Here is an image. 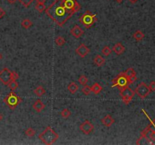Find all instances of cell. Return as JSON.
Here are the masks:
<instances>
[{"label": "cell", "mask_w": 155, "mask_h": 145, "mask_svg": "<svg viewBox=\"0 0 155 145\" xmlns=\"http://www.w3.org/2000/svg\"><path fill=\"white\" fill-rule=\"evenodd\" d=\"M55 42H56V44L58 46H64L66 42L63 36H57L56 38V40H55Z\"/></svg>", "instance_id": "603a6c76"}, {"label": "cell", "mask_w": 155, "mask_h": 145, "mask_svg": "<svg viewBox=\"0 0 155 145\" xmlns=\"http://www.w3.org/2000/svg\"><path fill=\"white\" fill-rule=\"evenodd\" d=\"M94 126L89 120H85L83 123L80 125L79 129L84 135H89L94 130Z\"/></svg>", "instance_id": "30bf717a"}, {"label": "cell", "mask_w": 155, "mask_h": 145, "mask_svg": "<svg viewBox=\"0 0 155 145\" xmlns=\"http://www.w3.org/2000/svg\"><path fill=\"white\" fill-rule=\"evenodd\" d=\"M18 1H19L23 6H24L25 8H28L33 3L34 0H18Z\"/></svg>", "instance_id": "f1b7e54d"}, {"label": "cell", "mask_w": 155, "mask_h": 145, "mask_svg": "<svg viewBox=\"0 0 155 145\" xmlns=\"http://www.w3.org/2000/svg\"><path fill=\"white\" fill-rule=\"evenodd\" d=\"M97 21V15L95 14H93L90 12V11H86L80 17L79 21L87 29H89Z\"/></svg>", "instance_id": "277c9868"}, {"label": "cell", "mask_w": 155, "mask_h": 145, "mask_svg": "<svg viewBox=\"0 0 155 145\" xmlns=\"http://www.w3.org/2000/svg\"><path fill=\"white\" fill-rule=\"evenodd\" d=\"M19 78V75L15 71H11L9 68L5 67L0 70V82L5 85H9L12 80H17Z\"/></svg>", "instance_id": "3957f363"}, {"label": "cell", "mask_w": 155, "mask_h": 145, "mask_svg": "<svg viewBox=\"0 0 155 145\" xmlns=\"http://www.w3.org/2000/svg\"><path fill=\"white\" fill-rule=\"evenodd\" d=\"M112 52V49H110V48H109V46H104L103 48V49H102V54H103V55H105V56H109V54H111Z\"/></svg>", "instance_id": "4dcf8cb0"}, {"label": "cell", "mask_w": 155, "mask_h": 145, "mask_svg": "<svg viewBox=\"0 0 155 145\" xmlns=\"http://www.w3.org/2000/svg\"><path fill=\"white\" fill-rule=\"evenodd\" d=\"M46 15L59 27H63L75 13L69 10L64 4V0H54L45 10Z\"/></svg>", "instance_id": "6da1fadb"}, {"label": "cell", "mask_w": 155, "mask_h": 145, "mask_svg": "<svg viewBox=\"0 0 155 145\" xmlns=\"http://www.w3.org/2000/svg\"><path fill=\"white\" fill-rule=\"evenodd\" d=\"M34 93L37 96H38V97H41V96L44 95V94L46 93V90H45V89H44L43 86L39 85V86H37V87L34 89Z\"/></svg>", "instance_id": "ffe728a7"}, {"label": "cell", "mask_w": 155, "mask_h": 145, "mask_svg": "<svg viewBox=\"0 0 155 145\" xmlns=\"http://www.w3.org/2000/svg\"><path fill=\"white\" fill-rule=\"evenodd\" d=\"M82 91L84 95H89L90 92H91V88H90V86H88V85H84V87L82 89Z\"/></svg>", "instance_id": "f546056e"}, {"label": "cell", "mask_w": 155, "mask_h": 145, "mask_svg": "<svg viewBox=\"0 0 155 145\" xmlns=\"http://www.w3.org/2000/svg\"><path fill=\"white\" fill-rule=\"evenodd\" d=\"M135 91V94H137L138 97H141V99H145L151 92L148 85L145 83H139Z\"/></svg>", "instance_id": "ba28073f"}, {"label": "cell", "mask_w": 155, "mask_h": 145, "mask_svg": "<svg viewBox=\"0 0 155 145\" xmlns=\"http://www.w3.org/2000/svg\"><path fill=\"white\" fill-rule=\"evenodd\" d=\"M24 134H25L26 136H27V137H33V136H34L36 134V131L34 130L33 128H28V129H27L25 130V132H24Z\"/></svg>", "instance_id": "484cf974"}, {"label": "cell", "mask_w": 155, "mask_h": 145, "mask_svg": "<svg viewBox=\"0 0 155 145\" xmlns=\"http://www.w3.org/2000/svg\"><path fill=\"white\" fill-rule=\"evenodd\" d=\"M2 54H1V53H0V60H1V59H2Z\"/></svg>", "instance_id": "f35d334b"}, {"label": "cell", "mask_w": 155, "mask_h": 145, "mask_svg": "<svg viewBox=\"0 0 155 145\" xmlns=\"http://www.w3.org/2000/svg\"><path fill=\"white\" fill-rule=\"evenodd\" d=\"M105 62H106V60L100 54H97L94 58V63L97 66H102L104 64Z\"/></svg>", "instance_id": "e0dca14e"}, {"label": "cell", "mask_w": 155, "mask_h": 145, "mask_svg": "<svg viewBox=\"0 0 155 145\" xmlns=\"http://www.w3.org/2000/svg\"><path fill=\"white\" fill-rule=\"evenodd\" d=\"M114 122H115V119L110 115H107L101 119V122L103 123V126H105L106 127H108V128L111 126L114 123Z\"/></svg>", "instance_id": "5bb4252c"}, {"label": "cell", "mask_w": 155, "mask_h": 145, "mask_svg": "<svg viewBox=\"0 0 155 145\" xmlns=\"http://www.w3.org/2000/svg\"><path fill=\"white\" fill-rule=\"evenodd\" d=\"M149 88L151 91H155V81H151V83L149 84Z\"/></svg>", "instance_id": "1f68e13d"}, {"label": "cell", "mask_w": 155, "mask_h": 145, "mask_svg": "<svg viewBox=\"0 0 155 145\" xmlns=\"http://www.w3.org/2000/svg\"><path fill=\"white\" fill-rule=\"evenodd\" d=\"M39 139L45 144L50 145L54 144L59 138V135L50 126H47L38 136Z\"/></svg>", "instance_id": "7a4b0ae2"}, {"label": "cell", "mask_w": 155, "mask_h": 145, "mask_svg": "<svg viewBox=\"0 0 155 145\" xmlns=\"http://www.w3.org/2000/svg\"><path fill=\"white\" fill-rule=\"evenodd\" d=\"M5 15V11L2 8H0V19L2 18V17H4Z\"/></svg>", "instance_id": "d6a6232c"}, {"label": "cell", "mask_w": 155, "mask_h": 145, "mask_svg": "<svg viewBox=\"0 0 155 145\" xmlns=\"http://www.w3.org/2000/svg\"><path fill=\"white\" fill-rule=\"evenodd\" d=\"M68 90H69V91L71 95H75L78 91V85L75 82H71L68 85Z\"/></svg>", "instance_id": "ac0fdd59"}, {"label": "cell", "mask_w": 155, "mask_h": 145, "mask_svg": "<svg viewBox=\"0 0 155 145\" xmlns=\"http://www.w3.org/2000/svg\"><path fill=\"white\" fill-rule=\"evenodd\" d=\"M2 119H3V115L2 113H0V121H2Z\"/></svg>", "instance_id": "8d00e7d4"}, {"label": "cell", "mask_w": 155, "mask_h": 145, "mask_svg": "<svg viewBox=\"0 0 155 145\" xmlns=\"http://www.w3.org/2000/svg\"><path fill=\"white\" fill-rule=\"evenodd\" d=\"M133 38H134L136 41H141V40H142L143 39L145 38V34L141 31V30H137V31L135 32L134 34H133Z\"/></svg>", "instance_id": "44dd1931"}, {"label": "cell", "mask_w": 155, "mask_h": 145, "mask_svg": "<svg viewBox=\"0 0 155 145\" xmlns=\"http://www.w3.org/2000/svg\"><path fill=\"white\" fill-rule=\"evenodd\" d=\"M116 1L118 3H121V2H122V0H116Z\"/></svg>", "instance_id": "74e56055"}, {"label": "cell", "mask_w": 155, "mask_h": 145, "mask_svg": "<svg viewBox=\"0 0 155 145\" xmlns=\"http://www.w3.org/2000/svg\"><path fill=\"white\" fill-rule=\"evenodd\" d=\"M8 87L12 90V91H15V89H17L18 87V83H17V80H12L10 83H9V85H8Z\"/></svg>", "instance_id": "cb8c5ba5"}, {"label": "cell", "mask_w": 155, "mask_h": 145, "mask_svg": "<svg viewBox=\"0 0 155 145\" xmlns=\"http://www.w3.org/2000/svg\"><path fill=\"white\" fill-rule=\"evenodd\" d=\"M112 83H113V85H111V87H116L118 88L119 90L128 87L130 85L129 83H128V78L125 74V72H120L117 77L112 80Z\"/></svg>", "instance_id": "8992f818"}, {"label": "cell", "mask_w": 155, "mask_h": 145, "mask_svg": "<svg viewBox=\"0 0 155 145\" xmlns=\"http://www.w3.org/2000/svg\"><path fill=\"white\" fill-rule=\"evenodd\" d=\"M44 108H45V104L40 100H37L33 104V109L35 110L36 112H41L42 110H44Z\"/></svg>", "instance_id": "2e32d148"}, {"label": "cell", "mask_w": 155, "mask_h": 145, "mask_svg": "<svg viewBox=\"0 0 155 145\" xmlns=\"http://www.w3.org/2000/svg\"><path fill=\"white\" fill-rule=\"evenodd\" d=\"M7 1H8L9 3H11V4H13V3H15L17 0H7Z\"/></svg>", "instance_id": "e575fe53"}, {"label": "cell", "mask_w": 155, "mask_h": 145, "mask_svg": "<svg viewBox=\"0 0 155 145\" xmlns=\"http://www.w3.org/2000/svg\"><path fill=\"white\" fill-rule=\"evenodd\" d=\"M125 74L128 78L129 84H132L137 80L136 72L135 71V70L132 67H129L128 69H127V70L125 72Z\"/></svg>", "instance_id": "7c38bea8"}, {"label": "cell", "mask_w": 155, "mask_h": 145, "mask_svg": "<svg viewBox=\"0 0 155 145\" xmlns=\"http://www.w3.org/2000/svg\"><path fill=\"white\" fill-rule=\"evenodd\" d=\"M3 101H4L5 104H6L11 110H15V108L19 105V104L22 101V99L17 95H15V92L11 91L8 95L4 97Z\"/></svg>", "instance_id": "5b68a950"}, {"label": "cell", "mask_w": 155, "mask_h": 145, "mask_svg": "<svg viewBox=\"0 0 155 145\" xmlns=\"http://www.w3.org/2000/svg\"><path fill=\"white\" fill-rule=\"evenodd\" d=\"M90 88H91V91H92L94 95H98V94H100L101 92V91H102V89H103L102 86L97 83H94Z\"/></svg>", "instance_id": "d6986e66"}, {"label": "cell", "mask_w": 155, "mask_h": 145, "mask_svg": "<svg viewBox=\"0 0 155 145\" xmlns=\"http://www.w3.org/2000/svg\"><path fill=\"white\" fill-rule=\"evenodd\" d=\"M70 33H71V35L73 36L75 38H76V39H78V38L81 37V36L84 34L83 30H82L79 26H78V25H75V27L71 30Z\"/></svg>", "instance_id": "4fadbf2b"}, {"label": "cell", "mask_w": 155, "mask_h": 145, "mask_svg": "<svg viewBox=\"0 0 155 145\" xmlns=\"http://www.w3.org/2000/svg\"><path fill=\"white\" fill-rule=\"evenodd\" d=\"M35 8L39 11V12L42 13L43 11H44L46 10V5H45V4H44V3H37V4H36Z\"/></svg>", "instance_id": "4316f807"}, {"label": "cell", "mask_w": 155, "mask_h": 145, "mask_svg": "<svg viewBox=\"0 0 155 145\" xmlns=\"http://www.w3.org/2000/svg\"><path fill=\"white\" fill-rule=\"evenodd\" d=\"M120 91V96H121L122 101L124 102V104L128 105L130 102L132 101V100L133 99L135 94V91H133L129 86L124 88V89H121Z\"/></svg>", "instance_id": "52a82bcc"}, {"label": "cell", "mask_w": 155, "mask_h": 145, "mask_svg": "<svg viewBox=\"0 0 155 145\" xmlns=\"http://www.w3.org/2000/svg\"><path fill=\"white\" fill-rule=\"evenodd\" d=\"M75 53L81 58H84L90 53V48L85 46L84 43H82L75 49Z\"/></svg>", "instance_id": "8fae6325"}, {"label": "cell", "mask_w": 155, "mask_h": 145, "mask_svg": "<svg viewBox=\"0 0 155 145\" xmlns=\"http://www.w3.org/2000/svg\"><path fill=\"white\" fill-rule=\"evenodd\" d=\"M78 82H79V83L81 85H82L84 86V85H87V83H88V79L84 76V75H81L79 77V78H78Z\"/></svg>", "instance_id": "83f0119b"}, {"label": "cell", "mask_w": 155, "mask_h": 145, "mask_svg": "<svg viewBox=\"0 0 155 145\" xmlns=\"http://www.w3.org/2000/svg\"><path fill=\"white\" fill-rule=\"evenodd\" d=\"M60 115H61V116L63 117V118L68 119L69 116H71V112L69 111V109L65 108V109H63V110L61 111Z\"/></svg>", "instance_id": "d4e9b609"}, {"label": "cell", "mask_w": 155, "mask_h": 145, "mask_svg": "<svg viewBox=\"0 0 155 145\" xmlns=\"http://www.w3.org/2000/svg\"><path fill=\"white\" fill-rule=\"evenodd\" d=\"M125 47L121 42H117L114 45V46L113 47V51L115 52L116 54L117 55H120V54H123L124 52H125Z\"/></svg>", "instance_id": "9a60e30c"}, {"label": "cell", "mask_w": 155, "mask_h": 145, "mask_svg": "<svg viewBox=\"0 0 155 145\" xmlns=\"http://www.w3.org/2000/svg\"><path fill=\"white\" fill-rule=\"evenodd\" d=\"M64 4L69 10L73 11L75 14L80 11L82 8L77 0H64Z\"/></svg>", "instance_id": "9c48e42d"}, {"label": "cell", "mask_w": 155, "mask_h": 145, "mask_svg": "<svg viewBox=\"0 0 155 145\" xmlns=\"http://www.w3.org/2000/svg\"><path fill=\"white\" fill-rule=\"evenodd\" d=\"M33 23L30 19H24L23 21H21V27L24 28V29H29L30 27H32Z\"/></svg>", "instance_id": "7402d4cb"}, {"label": "cell", "mask_w": 155, "mask_h": 145, "mask_svg": "<svg viewBox=\"0 0 155 145\" xmlns=\"http://www.w3.org/2000/svg\"><path fill=\"white\" fill-rule=\"evenodd\" d=\"M36 2L37 3H44V4H45L46 0H36Z\"/></svg>", "instance_id": "836d02e7"}, {"label": "cell", "mask_w": 155, "mask_h": 145, "mask_svg": "<svg viewBox=\"0 0 155 145\" xmlns=\"http://www.w3.org/2000/svg\"><path fill=\"white\" fill-rule=\"evenodd\" d=\"M138 0H129V2L132 3V4H135V3H136L138 2Z\"/></svg>", "instance_id": "d590c367"}]
</instances>
